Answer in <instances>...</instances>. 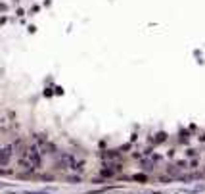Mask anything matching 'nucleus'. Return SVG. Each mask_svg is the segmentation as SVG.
Here are the masks:
<instances>
[{
  "label": "nucleus",
  "mask_w": 205,
  "mask_h": 194,
  "mask_svg": "<svg viewBox=\"0 0 205 194\" xmlns=\"http://www.w3.org/2000/svg\"><path fill=\"white\" fill-rule=\"evenodd\" d=\"M132 179H134V181H142V183H146V181H148V177H146V175H134Z\"/></svg>",
  "instance_id": "obj_1"
}]
</instances>
